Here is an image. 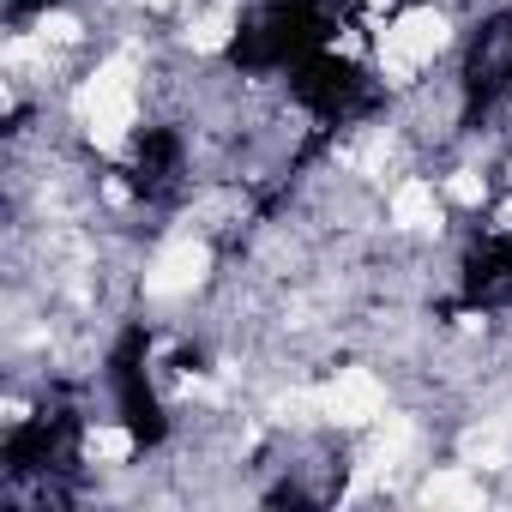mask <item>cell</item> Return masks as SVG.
Here are the masks:
<instances>
[{
  "label": "cell",
  "instance_id": "cell-1",
  "mask_svg": "<svg viewBox=\"0 0 512 512\" xmlns=\"http://www.w3.org/2000/svg\"><path fill=\"white\" fill-rule=\"evenodd\" d=\"M500 103H512V13L476 19L458 55V127H482Z\"/></svg>",
  "mask_w": 512,
  "mask_h": 512
},
{
  "label": "cell",
  "instance_id": "cell-2",
  "mask_svg": "<svg viewBox=\"0 0 512 512\" xmlns=\"http://www.w3.org/2000/svg\"><path fill=\"white\" fill-rule=\"evenodd\" d=\"M109 398H115V422L127 428L133 446H163L169 440V410L157 398V380H151V338L133 326L115 350H109Z\"/></svg>",
  "mask_w": 512,
  "mask_h": 512
},
{
  "label": "cell",
  "instance_id": "cell-3",
  "mask_svg": "<svg viewBox=\"0 0 512 512\" xmlns=\"http://www.w3.org/2000/svg\"><path fill=\"white\" fill-rule=\"evenodd\" d=\"M121 175H127V187H133V199H145V205H175L181 193H187V139L175 133V127H139L133 139H127V163H121Z\"/></svg>",
  "mask_w": 512,
  "mask_h": 512
},
{
  "label": "cell",
  "instance_id": "cell-4",
  "mask_svg": "<svg viewBox=\"0 0 512 512\" xmlns=\"http://www.w3.org/2000/svg\"><path fill=\"white\" fill-rule=\"evenodd\" d=\"M458 284H464V308H476V314L512 308V229H494L464 253Z\"/></svg>",
  "mask_w": 512,
  "mask_h": 512
},
{
  "label": "cell",
  "instance_id": "cell-5",
  "mask_svg": "<svg viewBox=\"0 0 512 512\" xmlns=\"http://www.w3.org/2000/svg\"><path fill=\"white\" fill-rule=\"evenodd\" d=\"M61 7H73V0H7V13H13V19H31V13H61Z\"/></svg>",
  "mask_w": 512,
  "mask_h": 512
}]
</instances>
